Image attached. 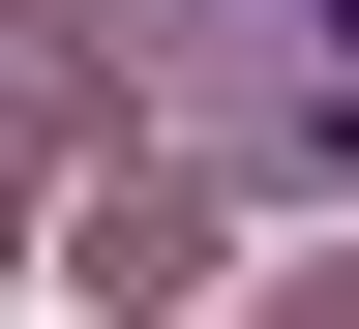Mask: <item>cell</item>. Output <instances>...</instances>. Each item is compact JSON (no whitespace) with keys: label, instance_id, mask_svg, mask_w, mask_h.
<instances>
[{"label":"cell","instance_id":"7a4b0ae2","mask_svg":"<svg viewBox=\"0 0 359 329\" xmlns=\"http://www.w3.org/2000/svg\"><path fill=\"white\" fill-rule=\"evenodd\" d=\"M60 300L90 329H180V300H210V180H90V210H60Z\"/></svg>","mask_w":359,"mask_h":329},{"label":"cell","instance_id":"3957f363","mask_svg":"<svg viewBox=\"0 0 359 329\" xmlns=\"http://www.w3.org/2000/svg\"><path fill=\"white\" fill-rule=\"evenodd\" d=\"M299 329H359V269H330V300H299Z\"/></svg>","mask_w":359,"mask_h":329},{"label":"cell","instance_id":"6da1fadb","mask_svg":"<svg viewBox=\"0 0 359 329\" xmlns=\"http://www.w3.org/2000/svg\"><path fill=\"white\" fill-rule=\"evenodd\" d=\"M210 30V150L240 180H359V0H180Z\"/></svg>","mask_w":359,"mask_h":329}]
</instances>
